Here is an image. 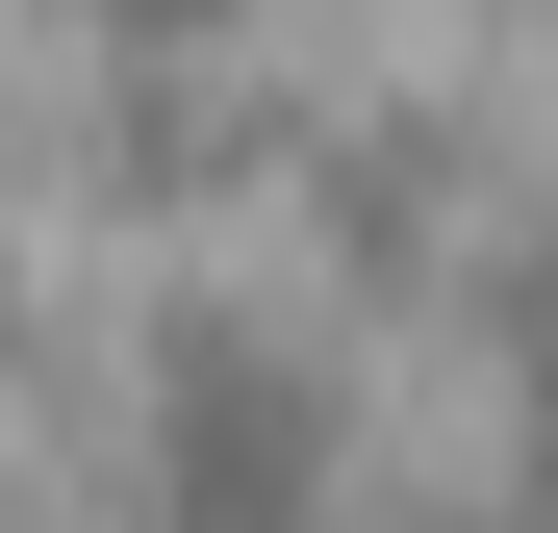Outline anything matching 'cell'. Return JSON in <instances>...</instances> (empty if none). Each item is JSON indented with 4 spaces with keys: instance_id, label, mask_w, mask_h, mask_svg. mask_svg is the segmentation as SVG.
I'll use <instances>...</instances> for the list:
<instances>
[{
    "instance_id": "2",
    "label": "cell",
    "mask_w": 558,
    "mask_h": 533,
    "mask_svg": "<svg viewBox=\"0 0 558 533\" xmlns=\"http://www.w3.org/2000/svg\"><path fill=\"white\" fill-rule=\"evenodd\" d=\"M76 26H102V51H153V76H204V51L254 26V0H76Z\"/></svg>"
},
{
    "instance_id": "1",
    "label": "cell",
    "mask_w": 558,
    "mask_h": 533,
    "mask_svg": "<svg viewBox=\"0 0 558 533\" xmlns=\"http://www.w3.org/2000/svg\"><path fill=\"white\" fill-rule=\"evenodd\" d=\"M128 458H153V533H330L355 432H330V355L279 305H178L128 381Z\"/></svg>"
},
{
    "instance_id": "3",
    "label": "cell",
    "mask_w": 558,
    "mask_h": 533,
    "mask_svg": "<svg viewBox=\"0 0 558 533\" xmlns=\"http://www.w3.org/2000/svg\"><path fill=\"white\" fill-rule=\"evenodd\" d=\"M0 330H26V254H0Z\"/></svg>"
}]
</instances>
